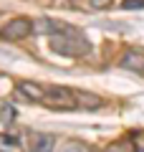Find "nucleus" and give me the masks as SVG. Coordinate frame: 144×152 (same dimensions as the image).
I'll return each instance as SVG.
<instances>
[{"label": "nucleus", "instance_id": "f257e3e1", "mask_svg": "<svg viewBox=\"0 0 144 152\" xmlns=\"http://www.w3.org/2000/svg\"><path fill=\"white\" fill-rule=\"evenodd\" d=\"M51 48L58 56H68V58H76V56L89 53V41L86 36L73 26H66V23H53V33H51Z\"/></svg>", "mask_w": 144, "mask_h": 152}, {"label": "nucleus", "instance_id": "f03ea898", "mask_svg": "<svg viewBox=\"0 0 144 152\" xmlns=\"http://www.w3.org/2000/svg\"><path fill=\"white\" fill-rule=\"evenodd\" d=\"M43 104H48L51 109L66 112V109H76L79 107V99H76V91L68 89V86H51V89H46Z\"/></svg>", "mask_w": 144, "mask_h": 152}, {"label": "nucleus", "instance_id": "7ed1b4c3", "mask_svg": "<svg viewBox=\"0 0 144 152\" xmlns=\"http://www.w3.org/2000/svg\"><path fill=\"white\" fill-rule=\"evenodd\" d=\"M33 31V23L28 20V18H13V20H8L5 26H3V31H0V36L8 38V41H20V38H28Z\"/></svg>", "mask_w": 144, "mask_h": 152}, {"label": "nucleus", "instance_id": "20e7f679", "mask_svg": "<svg viewBox=\"0 0 144 152\" xmlns=\"http://www.w3.org/2000/svg\"><path fill=\"white\" fill-rule=\"evenodd\" d=\"M121 66L129 71H137V74H144V53L139 51H127L121 56Z\"/></svg>", "mask_w": 144, "mask_h": 152}, {"label": "nucleus", "instance_id": "39448f33", "mask_svg": "<svg viewBox=\"0 0 144 152\" xmlns=\"http://www.w3.org/2000/svg\"><path fill=\"white\" fill-rule=\"evenodd\" d=\"M18 89H20V94H23L25 99H31V102H43V99H46V89L38 86V84L20 81V84H18Z\"/></svg>", "mask_w": 144, "mask_h": 152}, {"label": "nucleus", "instance_id": "423d86ee", "mask_svg": "<svg viewBox=\"0 0 144 152\" xmlns=\"http://www.w3.org/2000/svg\"><path fill=\"white\" fill-rule=\"evenodd\" d=\"M56 150V140L51 134H38L33 140V152H53Z\"/></svg>", "mask_w": 144, "mask_h": 152}, {"label": "nucleus", "instance_id": "0eeeda50", "mask_svg": "<svg viewBox=\"0 0 144 152\" xmlns=\"http://www.w3.org/2000/svg\"><path fill=\"white\" fill-rule=\"evenodd\" d=\"M0 152H20V137L0 134Z\"/></svg>", "mask_w": 144, "mask_h": 152}, {"label": "nucleus", "instance_id": "6e6552de", "mask_svg": "<svg viewBox=\"0 0 144 152\" xmlns=\"http://www.w3.org/2000/svg\"><path fill=\"white\" fill-rule=\"evenodd\" d=\"M76 99H79V107H86V109H96L101 104V99L89 94V91H76Z\"/></svg>", "mask_w": 144, "mask_h": 152}, {"label": "nucleus", "instance_id": "1a4fd4ad", "mask_svg": "<svg viewBox=\"0 0 144 152\" xmlns=\"http://www.w3.org/2000/svg\"><path fill=\"white\" fill-rule=\"evenodd\" d=\"M58 152H94V150L89 145H84V142H79V140H66L58 147Z\"/></svg>", "mask_w": 144, "mask_h": 152}, {"label": "nucleus", "instance_id": "9d476101", "mask_svg": "<svg viewBox=\"0 0 144 152\" xmlns=\"http://www.w3.org/2000/svg\"><path fill=\"white\" fill-rule=\"evenodd\" d=\"M15 119V107L13 104H0V127H10Z\"/></svg>", "mask_w": 144, "mask_h": 152}, {"label": "nucleus", "instance_id": "9b49d317", "mask_svg": "<svg viewBox=\"0 0 144 152\" xmlns=\"http://www.w3.org/2000/svg\"><path fill=\"white\" fill-rule=\"evenodd\" d=\"M106 152H132V142H114Z\"/></svg>", "mask_w": 144, "mask_h": 152}, {"label": "nucleus", "instance_id": "f8f14e48", "mask_svg": "<svg viewBox=\"0 0 144 152\" xmlns=\"http://www.w3.org/2000/svg\"><path fill=\"white\" fill-rule=\"evenodd\" d=\"M121 8H124V10H132V8H144V0H124Z\"/></svg>", "mask_w": 144, "mask_h": 152}, {"label": "nucleus", "instance_id": "ddd939ff", "mask_svg": "<svg viewBox=\"0 0 144 152\" xmlns=\"http://www.w3.org/2000/svg\"><path fill=\"white\" fill-rule=\"evenodd\" d=\"M91 5L99 10H106V8H111V0H91Z\"/></svg>", "mask_w": 144, "mask_h": 152}, {"label": "nucleus", "instance_id": "4468645a", "mask_svg": "<svg viewBox=\"0 0 144 152\" xmlns=\"http://www.w3.org/2000/svg\"><path fill=\"white\" fill-rule=\"evenodd\" d=\"M71 3H76V0H71Z\"/></svg>", "mask_w": 144, "mask_h": 152}, {"label": "nucleus", "instance_id": "2eb2a0df", "mask_svg": "<svg viewBox=\"0 0 144 152\" xmlns=\"http://www.w3.org/2000/svg\"><path fill=\"white\" fill-rule=\"evenodd\" d=\"M139 152H144V150H139Z\"/></svg>", "mask_w": 144, "mask_h": 152}]
</instances>
